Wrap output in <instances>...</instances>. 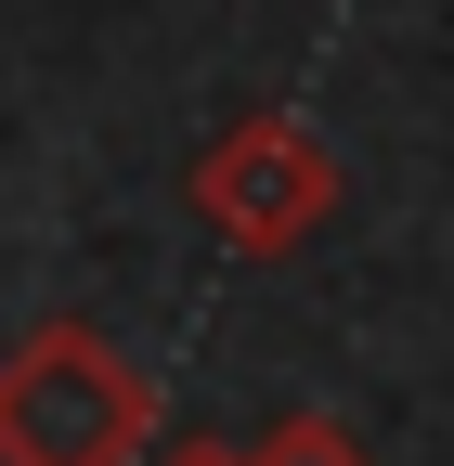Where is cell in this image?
Returning <instances> with one entry per match:
<instances>
[{
	"instance_id": "obj_1",
	"label": "cell",
	"mask_w": 454,
	"mask_h": 466,
	"mask_svg": "<svg viewBox=\"0 0 454 466\" xmlns=\"http://www.w3.org/2000/svg\"><path fill=\"white\" fill-rule=\"evenodd\" d=\"M156 453V376L104 324L52 311L0 350V466H143Z\"/></svg>"
},
{
	"instance_id": "obj_4",
	"label": "cell",
	"mask_w": 454,
	"mask_h": 466,
	"mask_svg": "<svg viewBox=\"0 0 454 466\" xmlns=\"http://www.w3.org/2000/svg\"><path fill=\"white\" fill-rule=\"evenodd\" d=\"M143 466H247V441H208V428H182V441H156Z\"/></svg>"
},
{
	"instance_id": "obj_3",
	"label": "cell",
	"mask_w": 454,
	"mask_h": 466,
	"mask_svg": "<svg viewBox=\"0 0 454 466\" xmlns=\"http://www.w3.org/2000/svg\"><path fill=\"white\" fill-rule=\"evenodd\" d=\"M247 466H377V453L337 428V415H273V428L247 441Z\"/></svg>"
},
{
	"instance_id": "obj_2",
	"label": "cell",
	"mask_w": 454,
	"mask_h": 466,
	"mask_svg": "<svg viewBox=\"0 0 454 466\" xmlns=\"http://www.w3.org/2000/svg\"><path fill=\"white\" fill-rule=\"evenodd\" d=\"M182 195H195V220L234 259H299L312 233L337 220V143L312 130V116H286V104H247L234 130L195 143Z\"/></svg>"
}]
</instances>
